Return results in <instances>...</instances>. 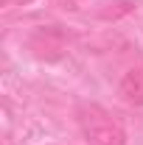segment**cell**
Here are the masks:
<instances>
[{"label": "cell", "mask_w": 143, "mask_h": 145, "mask_svg": "<svg viewBox=\"0 0 143 145\" xmlns=\"http://www.w3.org/2000/svg\"><path fill=\"white\" fill-rule=\"evenodd\" d=\"M76 114H79V126H81L90 145H126V134L121 123L101 106L81 103Z\"/></svg>", "instance_id": "6da1fadb"}, {"label": "cell", "mask_w": 143, "mask_h": 145, "mask_svg": "<svg viewBox=\"0 0 143 145\" xmlns=\"http://www.w3.org/2000/svg\"><path fill=\"white\" fill-rule=\"evenodd\" d=\"M28 45H31V50H34L39 59H59L62 50H65V39H62V34L54 31V28H42V31H36V34L31 36Z\"/></svg>", "instance_id": "7a4b0ae2"}, {"label": "cell", "mask_w": 143, "mask_h": 145, "mask_svg": "<svg viewBox=\"0 0 143 145\" xmlns=\"http://www.w3.org/2000/svg\"><path fill=\"white\" fill-rule=\"evenodd\" d=\"M118 95L124 98V103H129V106H143V64L124 72Z\"/></svg>", "instance_id": "3957f363"}, {"label": "cell", "mask_w": 143, "mask_h": 145, "mask_svg": "<svg viewBox=\"0 0 143 145\" xmlns=\"http://www.w3.org/2000/svg\"><path fill=\"white\" fill-rule=\"evenodd\" d=\"M25 3H31V0H3V6H25Z\"/></svg>", "instance_id": "277c9868"}]
</instances>
